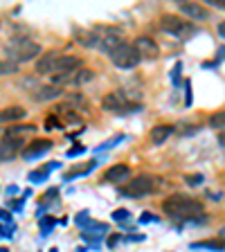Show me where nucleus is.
Here are the masks:
<instances>
[{
  "label": "nucleus",
  "mask_w": 225,
  "mask_h": 252,
  "mask_svg": "<svg viewBox=\"0 0 225 252\" xmlns=\"http://www.w3.org/2000/svg\"><path fill=\"white\" fill-rule=\"evenodd\" d=\"M162 210L171 219H192V216H198L203 212V203L192 198V196L173 194L162 203Z\"/></svg>",
  "instance_id": "1"
},
{
  "label": "nucleus",
  "mask_w": 225,
  "mask_h": 252,
  "mask_svg": "<svg viewBox=\"0 0 225 252\" xmlns=\"http://www.w3.org/2000/svg\"><path fill=\"white\" fill-rule=\"evenodd\" d=\"M7 57L9 61L14 63H25V61H32V59H36L41 54V45L36 41H32V38H11L5 47Z\"/></svg>",
  "instance_id": "2"
},
{
  "label": "nucleus",
  "mask_w": 225,
  "mask_h": 252,
  "mask_svg": "<svg viewBox=\"0 0 225 252\" xmlns=\"http://www.w3.org/2000/svg\"><path fill=\"white\" fill-rule=\"evenodd\" d=\"M160 30L183 38V41H187V38L196 32V27L187 21H180V16H176V14H162L160 16Z\"/></svg>",
  "instance_id": "3"
},
{
  "label": "nucleus",
  "mask_w": 225,
  "mask_h": 252,
  "mask_svg": "<svg viewBox=\"0 0 225 252\" xmlns=\"http://www.w3.org/2000/svg\"><path fill=\"white\" fill-rule=\"evenodd\" d=\"M158 189V178H153V176H135L133 180H129V183L122 187V194L124 196H149L153 194Z\"/></svg>",
  "instance_id": "4"
},
{
  "label": "nucleus",
  "mask_w": 225,
  "mask_h": 252,
  "mask_svg": "<svg viewBox=\"0 0 225 252\" xmlns=\"http://www.w3.org/2000/svg\"><path fill=\"white\" fill-rule=\"evenodd\" d=\"M101 106H104L106 110H110V113H133V110L140 108V104L131 101L124 93H122V90L108 93V94L104 97V101H101Z\"/></svg>",
  "instance_id": "5"
},
{
  "label": "nucleus",
  "mask_w": 225,
  "mask_h": 252,
  "mask_svg": "<svg viewBox=\"0 0 225 252\" xmlns=\"http://www.w3.org/2000/svg\"><path fill=\"white\" fill-rule=\"evenodd\" d=\"M110 61L115 63L117 68H122V70H131V68H135L137 63H140V59H137L133 45L122 43V45H117L115 50L110 52Z\"/></svg>",
  "instance_id": "6"
},
{
  "label": "nucleus",
  "mask_w": 225,
  "mask_h": 252,
  "mask_svg": "<svg viewBox=\"0 0 225 252\" xmlns=\"http://www.w3.org/2000/svg\"><path fill=\"white\" fill-rule=\"evenodd\" d=\"M133 50H135L137 59H147V61H153V59L160 57V47H158V43L153 41V38L149 36H137L135 43H133Z\"/></svg>",
  "instance_id": "7"
},
{
  "label": "nucleus",
  "mask_w": 225,
  "mask_h": 252,
  "mask_svg": "<svg viewBox=\"0 0 225 252\" xmlns=\"http://www.w3.org/2000/svg\"><path fill=\"white\" fill-rule=\"evenodd\" d=\"M122 34L117 30H97V47L113 52L117 45H122Z\"/></svg>",
  "instance_id": "8"
},
{
  "label": "nucleus",
  "mask_w": 225,
  "mask_h": 252,
  "mask_svg": "<svg viewBox=\"0 0 225 252\" xmlns=\"http://www.w3.org/2000/svg\"><path fill=\"white\" fill-rule=\"evenodd\" d=\"M81 65V59L72 57V54H57V61H54V70L52 74H70Z\"/></svg>",
  "instance_id": "9"
},
{
  "label": "nucleus",
  "mask_w": 225,
  "mask_h": 252,
  "mask_svg": "<svg viewBox=\"0 0 225 252\" xmlns=\"http://www.w3.org/2000/svg\"><path fill=\"white\" fill-rule=\"evenodd\" d=\"M50 149H52V142L41 137V140H34V142H30L27 147H23L21 156L25 158V160H36V158H41L43 153H47Z\"/></svg>",
  "instance_id": "10"
},
{
  "label": "nucleus",
  "mask_w": 225,
  "mask_h": 252,
  "mask_svg": "<svg viewBox=\"0 0 225 252\" xmlns=\"http://www.w3.org/2000/svg\"><path fill=\"white\" fill-rule=\"evenodd\" d=\"M23 151V137H2L0 140V160H11Z\"/></svg>",
  "instance_id": "11"
},
{
  "label": "nucleus",
  "mask_w": 225,
  "mask_h": 252,
  "mask_svg": "<svg viewBox=\"0 0 225 252\" xmlns=\"http://www.w3.org/2000/svg\"><path fill=\"white\" fill-rule=\"evenodd\" d=\"M178 7H180V14L189 16L192 21H207L210 18L207 7H203L200 2H178Z\"/></svg>",
  "instance_id": "12"
},
{
  "label": "nucleus",
  "mask_w": 225,
  "mask_h": 252,
  "mask_svg": "<svg viewBox=\"0 0 225 252\" xmlns=\"http://www.w3.org/2000/svg\"><path fill=\"white\" fill-rule=\"evenodd\" d=\"M129 178H131V167L129 164H113L104 173L106 183H129Z\"/></svg>",
  "instance_id": "13"
},
{
  "label": "nucleus",
  "mask_w": 225,
  "mask_h": 252,
  "mask_svg": "<svg viewBox=\"0 0 225 252\" xmlns=\"http://www.w3.org/2000/svg\"><path fill=\"white\" fill-rule=\"evenodd\" d=\"M54 61H57V52H45V54H41V57H38V61H36V72H38V74H52Z\"/></svg>",
  "instance_id": "14"
},
{
  "label": "nucleus",
  "mask_w": 225,
  "mask_h": 252,
  "mask_svg": "<svg viewBox=\"0 0 225 252\" xmlns=\"http://www.w3.org/2000/svg\"><path fill=\"white\" fill-rule=\"evenodd\" d=\"M63 90L57 88V86H43V88L34 90L32 93V97H34V101H47V99H57V97H61Z\"/></svg>",
  "instance_id": "15"
},
{
  "label": "nucleus",
  "mask_w": 225,
  "mask_h": 252,
  "mask_svg": "<svg viewBox=\"0 0 225 252\" xmlns=\"http://www.w3.org/2000/svg\"><path fill=\"white\" fill-rule=\"evenodd\" d=\"M27 115V110L23 106H7L0 110V122H18Z\"/></svg>",
  "instance_id": "16"
},
{
  "label": "nucleus",
  "mask_w": 225,
  "mask_h": 252,
  "mask_svg": "<svg viewBox=\"0 0 225 252\" xmlns=\"http://www.w3.org/2000/svg\"><path fill=\"white\" fill-rule=\"evenodd\" d=\"M171 133H173V126L158 124V126H153V128H151V142H153V144H162V142L167 140Z\"/></svg>",
  "instance_id": "17"
},
{
  "label": "nucleus",
  "mask_w": 225,
  "mask_h": 252,
  "mask_svg": "<svg viewBox=\"0 0 225 252\" xmlns=\"http://www.w3.org/2000/svg\"><path fill=\"white\" fill-rule=\"evenodd\" d=\"M36 126L34 124H18V126H9L5 131V135L2 137H21L23 133H30V131H34Z\"/></svg>",
  "instance_id": "18"
},
{
  "label": "nucleus",
  "mask_w": 225,
  "mask_h": 252,
  "mask_svg": "<svg viewBox=\"0 0 225 252\" xmlns=\"http://www.w3.org/2000/svg\"><path fill=\"white\" fill-rule=\"evenodd\" d=\"M57 167H59V162H50L47 167L38 169V171H32L30 173V180H32V183H41V180H45L47 176H50V171H52V169H57Z\"/></svg>",
  "instance_id": "19"
},
{
  "label": "nucleus",
  "mask_w": 225,
  "mask_h": 252,
  "mask_svg": "<svg viewBox=\"0 0 225 252\" xmlns=\"http://www.w3.org/2000/svg\"><path fill=\"white\" fill-rule=\"evenodd\" d=\"M21 70V65L9 59H0V77H9V74H16Z\"/></svg>",
  "instance_id": "20"
},
{
  "label": "nucleus",
  "mask_w": 225,
  "mask_h": 252,
  "mask_svg": "<svg viewBox=\"0 0 225 252\" xmlns=\"http://www.w3.org/2000/svg\"><path fill=\"white\" fill-rule=\"evenodd\" d=\"M79 43L86 47H97V32H79Z\"/></svg>",
  "instance_id": "21"
},
{
  "label": "nucleus",
  "mask_w": 225,
  "mask_h": 252,
  "mask_svg": "<svg viewBox=\"0 0 225 252\" xmlns=\"http://www.w3.org/2000/svg\"><path fill=\"white\" fill-rule=\"evenodd\" d=\"M110 219L115 220V223H126V220L131 219V212L129 210H115L113 214H110Z\"/></svg>",
  "instance_id": "22"
},
{
  "label": "nucleus",
  "mask_w": 225,
  "mask_h": 252,
  "mask_svg": "<svg viewBox=\"0 0 225 252\" xmlns=\"http://www.w3.org/2000/svg\"><path fill=\"white\" fill-rule=\"evenodd\" d=\"M192 248H210V250H223V243L221 241H203V243H194Z\"/></svg>",
  "instance_id": "23"
},
{
  "label": "nucleus",
  "mask_w": 225,
  "mask_h": 252,
  "mask_svg": "<svg viewBox=\"0 0 225 252\" xmlns=\"http://www.w3.org/2000/svg\"><path fill=\"white\" fill-rule=\"evenodd\" d=\"M212 126H214V128H223V113H216V115L212 117Z\"/></svg>",
  "instance_id": "24"
},
{
  "label": "nucleus",
  "mask_w": 225,
  "mask_h": 252,
  "mask_svg": "<svg viewBox=\"0 0 225 252\" xmlns=\"http://www.w3.org/2000/svg\"><path fill=\"white\" fill-rule=\"evenodd\" d=\"M52 225H54V219H52V216H45V219L41 220V227H43V232H47V230H50V227H52Z\"/></svg>",
  "instance_id": "25"
},
{
  "label": "nucleus",
  "mask_w": 225,
  "mask_h": 252,
  "mask_svg": "<svg viewBox=\"0 0 225 252\" xmlns=\"http://www.w3.org/2000/svg\"><path fill=\"white\" fill-rule=\"evenodd\" d=\"M84 151H86V149L81 147V144H77L74 149H70V151H68V158H74V156H79V153H84Z\"/></svg>",
  "instance_id": "26"
},
{
  "label": "nucleus",
  "mask_w": 225,
  "mask_h": 252,
  "mask_svg": "<svg viewBox=\"0 0 225 252\" xmlns=\"http://www.w3.org/2000/svg\"><path fill=\"white\" fill-rule=\"evenodd\" d=\"M140 220H142V223H149V220H156V216H153V214H149V212H142Z\"/></svg>",
  "instance_id": "27"
},
{
  "label": "nucleus",
  "mask_w": 225,
  "mask_h": 252,
  "mask_svg": "<svg viewBox=\"0 0 225 252\" xmlns=\"http://www.w3.org/2000/svg\"><path fill=\"white\" fill-rule=\"evenodd\" d=\"M180 70H183V65H176V68H173V74H171V79H173V84H178V74H180Z\"/></svg>",
  "instance_id": "28"
},
{
  "label": "nucleus",
  "mask_w": 225,
  "mask_h": 252,
  "mask_svg": "<svg viewBox=\"0 0 225 252\" xmlns=\"http://www.w3.org/2000/svg\"><path fill=\"white\" fill-rule=\"evenodd\" d=\"M189 185H198L200 183V180H203V176H189Z\"/></svg>",
  "instance_id": "29"
},
{
  "label": "nucleus",
  "mask_w": 225,
  "mask_h": 252,
  "mask_svg": "<svg viewBox=\"0 0 225 252\" xmlns=\"http://www.w3.org/2000/svg\"><path fill=\"white\" fill-rule=\"evenodd\" d=\"M0 220H11V214L5 210H0Z\"/></svg>",
  "instance_id": "30"
},
{
  "label": "nucleus",
  "mask_w": 225,
  "mask_h": 252,
  "mask_svg": "<svg viewBox=\"0 0 225 252\" xmlns=\"http://www.w3.org/2000/svg\"><path fill=\"white\" fill-rule=\"evenodd\" d=\"M11 207L14 210H23V200H11Z\"/></svg>",
  "instance_id": "31"
},
{
  "label": "nucleus",
  "mask_w": 225,
  "mask_h": 252,
  "mask_svg": "<svg viewBox=\"0 0 225 252\" xmlns=\"http://www.w3.org/2000/svg\"><path fill=\"white\" fill-rule=\"evenodd\" d=\"M0 252H9V248H0Z\"/></svg>",
  "instance_id": "32"
},
{
  "label": "nucleus",
  "mask_w": 225,
  "mask_h": 252,
  "mask_svg": "<svg viewBox=\"0 0 225 252\" xmlns=\"http://www.w3.org/2000/svg\"><path fill=\"white\" fill-rule=\"evenodd\" d=\"M50 252H57V248H52V250H50Z\"/></svg>",
  "instance_id": "33"
},
{
  "label": "nucleus",
  "mask_w": 225,
  "mask_h": 252,
  "mask_svg": "<svg viewBox=\"0 0 225 252\" xmlns=\"http://www.w3.org/2000/svg\"><path fill=\"white\" fill-rule=\"evenodd\" d=\"M0 23H2V21H0Z\"/></svg>",
  "instance_id": "34"
}]
</instances>
